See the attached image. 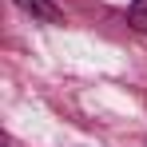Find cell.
I'll list each match as a JSON object with an SVG mask.
<instances>
[{
	"label": "cell",
	"instance_id": "1",
	"mask_svg": "<svg viewBox=\"0 0 147 147\" xmlns=\"http://www.w3.org/2000/svg\"><path fill=\"white\" fill-rule=\"evenodd\" d=\"M20 12H28L32 20H48V24H64V12L52 4V0H12Z\"/></svg>",
	"mask_w": 147,
	"mask_h": 147
},
{
	"label": "cell",
	"instance_id": "2",
	"mask_svg": "<svg viewBox=\"0 0 147 147\" xmlns=\"http://www.w3.org/2000/svg\"><path fill=\"white\" fill-rule=\"evenodd\" d=\"M127 24L147 36V0H131V8H127Z\"/></svg>",
	"mask_w": 147,
	"mask_h": 147
},
{
	"label": "cell",
	"instance_id": "3",
	"mask_svg": "<svg viewBox=\"0 0 147 147\" xmlns=\"http://www.w3.org/2000/svg\"><path fill=\"white\" fill-rule=\"evenodd\" d=\"M4 147H12V139H4Z\"/></svg>",
	"mask_w": 147,
	"mask_h": 147
}]
</instances>
